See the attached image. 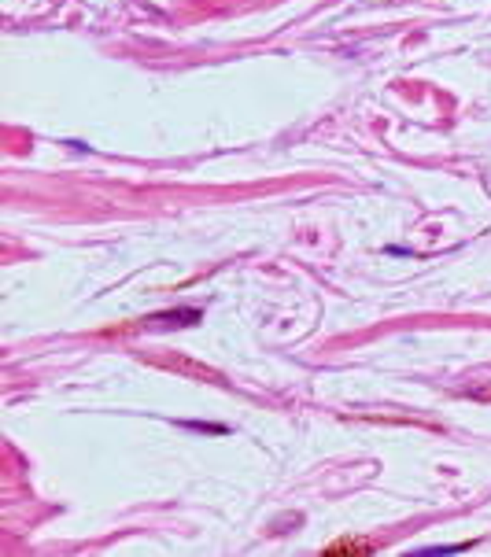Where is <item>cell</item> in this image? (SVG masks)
I'll return each instance as SVG.
<instances>
[{
  "label": "cell",
  "mask_w": 491,
  "mask_h": 557,
  "mask_svg": "<svg viewBox=\"0 0 491 557\" xmlns=\"http://www.w3.org/2000/svg\"><path fill=\"white\" fill-rule=\"evenodd\" d=\"M200 321V310L196 307H185V310H163V314H152V318H144L141 325H163V329H181V325H196Z\"/></svg>",
  "instance_id": "6da1fadb"
},
{
  "label": "cell",
  "mask_w": 491,
  "mask_h": 557,
  "mask_svg": "<svg viewBox=\"0 0 491 557\" xmlns=\"http://www.w3.org/2000/svg\"><path fill=\"white\" fill-rule=\"evenodd\" d=\"M181 429H188V432H207V436H225V432H230L225 424H207V421H181Z\"/></svg>",
  "instance_id": "277c9868"
},
{
  "label": "cell",
  "mask_w": 491,
  "mask_h": 557,
  "mask_svg": "<svg viewBox=\"0 0 491 557\" xmlns=\"http://www.w3.org/2000/svg\"><path fill=\"white\" fill-rule=\"evenodd\" d=\"M373 550H377V543H373V539H358V535H347V539L329 543L322 553H373Z\"/></svg>",
  "instance_id": "7a4b0ae2"
},
{
  "label": "cell",
  "mask_w": 491,
  "mask_h": 557,
  "mask_svg": "<svg viewBox=\"0 0 491 557\" xmlns=\"http://www.w3.org/2000/svg\"><path fill=\"white\" fill-rule=\"evenodd\" d=\"M163 365H170V369H181V373H193V377H203V380H218V384H222V377L215 373V369L196 365V362H185V358H163Z\"/></svg>",
  "instance_id": "3957f363"
},
{
  "label": "cell",
  "mask_w": 491,
  "mask_h": 557,
  "mask_svg": "<svg viewBox=\"0 0 491 557\" xmlns=\"http://www.w3.org/2000/svg\"><path fill=\"white\" fill-rule=\"evenodd\" d=\"M469 395H477V399H491V387H477V392H469Z\"/></svg>",
  "instance_id": "5b68a950"
}]
</instances>
